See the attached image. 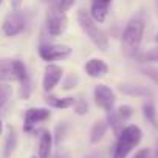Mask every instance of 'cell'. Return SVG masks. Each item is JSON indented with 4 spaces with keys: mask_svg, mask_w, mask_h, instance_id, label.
I'll return each mask as SVG.
<instances>
[{
    "mask_svg": "<svg viewBox=\"0 0 158 158\" xmlns=\"http://www.w3.org/2000/svg\"><path fill=\"white\" fill-rule=\"evenodd\" d=\"M16 81L20 84V96L28 98L31 93V81L27 65L20 59H0V82Z\"/></svg>",
    "mask_w": 158,
    "mask_h": 158,
    "instance_id": "6da1fadb",
    "label": "cell"
},
{
    "mask_svg": "<svg viewBox=\"0 0 158 158\" xmlns=\"http://www.w3.org/2000/svg\"><path fill=\"white\" fill-rule=\"evenodd\" d=\"M143 36H144V22L139 17H133L132 20H129L121 36L123 51L129 56H135L141 45Z\"/></svg>",
    "mask_w": 158,
    "mask_h": 158,
    "instance_id": "7a4b0ae2",
    "label": "cell"
},
{
    "mask_svg": "<svg viewBox=\"0 0 158 158\" xmlns=\"http://www.w3.org/2000/svg\"><path fill=\"white\" fill-rule=\"evenodd\" d=\"M143 139V132L138 126L130 124L123 129V132L118 135L116 146L113 149L112 158H127V155L141 143Z\"/></svg>",
    "mask_w": 158,
    "mask_h": 158,
    "instance_id": "3957f363",
    "label": "cell"
},
{
    "mask_svg": "<svg viewBox=\"0 0 158 158\" xmlns=\"http://www.w3.org/2000/svg\"><path fill=\"white\" fill-rule=\"evenodd\" d=\"M77 22H79V27L82 28V31L87 34V37H89L101 51H107V50H109V37H107L106 31L92 19L90 13H87V11H79V13H77Z\"/></svg>",
    "mask_w": 158,
    "mask_h": 158,
    "instance_id": "277c9868",
    "label": "cell"
},
{
    "mask_svg": "<svg viewBox=\"0 0 158 158\" xmlns=\"http://www.w3.org/2000/svg\"><path fill=\"white\" fill-rule=\"evenodd\" d=\"M45 25L51 36H60L62 33H65V30L68 27V17L64 11H60L56 6V3H53L47 11Z\"/></svg>",
    "mask_w": 158,
    "mask_h": 158,
    "instance_id": "5b68a950",
    "label": "cell"
},
{
    "mask_svg": "<svg viewBox=\"0 0 158 158\" xmlns=\"http://www.w3.org/2000/svg\"><path fill=\"white\" fill-rule=\"evenodd\" d=\"M71 48L68 45H62V44H42L37 50L39 56L45 60V62H57V60H64L67 57L71 56Z\"/></svg>",
    "mask_w": 158,
    "mask_h": 158,
    "instance_id": "8992f818",
    "label": "cell"
},
{
    "mask_svg": "<svg viewBox=\"0 0 158 158\" xmlns=\"http://www.w3.org/2000/svg\"><path fill=\"white\" fill-rule=\"evenodd\" d=\"M25 27H27V17L19 10H14L13 13H10L2 23V30H3L5 36H8V37L19 36L20 33H23Z\"/></svg>",
    "mask_w": 158,
    "mask_h": 158,
    "instance_id": "52a82bcc",
    "label": "cell"
},
{
    "mask_svg": "<svg viewBox=\"0 0 158 158\" xmlns=\"http://www.w3.org/2000/svg\"><path fill=\"white\" fill-rule=\"evenodd\" d=\"M93 98H95V102L99 109L106 110L107 113L113 110L115 107V102H116V96H115V92L104 85V84H99L95 87V92H93Z\"/></svg>",
    "mask_w": 158,
    "mask_h": 158,
    "instance_id": "ba28073f",
    "label": "cell"
},
{
    "mask_svg": "<svg viewBox=\"0 0 158 158\" xmlns=\"http://www.w3.org/2000/svg\"><path fill=\"white\" fill-rule=\"evenodd\" d=\"M50 116H51L50 109H45V107H31L23 115V129L27 132H33V129L37 124L50 119Z\"/></svg>",
    "mask_w": 158,
    "mask_h": 158,
    "instance_id": "9c48e42d",
    "label": "cell"
},
{
    "mask_svg": "<svg viewBox=\"0 0 158 158\" xmlns=\"http://www.w3.org/2000/svg\"><path fill=\"white\" fill-rule=\"evenodd\" d=\"M64 77V70L62 67L56 64H48L44 71V81H42V89L45 93H50Z\"/></svg>",
    "mask_w": 158,
    "mask_h": 158,
    "instance_id": "30bf717a",
    "label": "cell"
},
{
    "mask_svg": "<svg viewBox=\"0 0 158 158\" xmlns=\"http://www.w3.org/2000/svg\"><path fill=\"white\" fill-rule=\"evenodd\" d=\"M112 5V0H93L90 6V16L96 23H104L109 14V8Z\"/></svg>",
    "mask_w": 158,
    "mask_h": 158,
    "instance_id": "8fae6325",
    "label": "cell"
},
{
    "mask_svg": "<svg viewBox=\"0 0 158 158\" xmlns=\"http://www.w3.org/2000/svg\"><path fill=\"white\" fill-rule=\"evenodd\" d=\"M84 70H85V73H87L90 77H104V76L109 73V65H107L102 59L93 57V59H89V60L85 62Z\"/></svg>",
    "mask_w": 158,
    "mask_h": 158,
    "instance_id": "7c38bea8",
    "label": "cell"
},
{
    "mask_svg": "<svg viewBox=\"0 0 158 158\" xmlns=\"http://www.w3.org/2000/svg\"><path fill=\"white\" fill-rule=\"evenodd\" d=\"M53 152V135L48 130L40 132L39 146H37V158H51Z\"/></svg>",
    "mask_w": 158,
    "mask_h": 158,
    "instance_id": "4fadbf2b",
    "label": "cell"
},
{
    "mask_svg": "<svg viewBox=\"0 0 158 158\" xmlns=\"http://www.w3.org/2000/svg\"><path fill=\"white\" fill-rule=\"evenodd\" d=\"M119 90L124 95H130V96H152V92L147 87L143 85H136V84H121Z\"/></svg>",
    "mask_w": 158,
    "mask_h": 158,
    "instance_id": "5bb4252c",
    "label": "cell"
},
{
    "mask_svg": "<svg viewBox=\"0 0 158 158\" xmlns=\"http://www.w3.org/2000/svg\"><path fill=\"white\" fill-rule=\"evenodd\" d=\"M107 129H109L107 121H96V123L93 124L92 130H90V143H92V144L99 143V141L106 136Z\"/></svg>",
    "mask_w": 158,
    "mask_h": 158,
    "instance_id": "9a60e30c",
    "label": "cell"
},
{
    "mask_svg": "<svg viewBox=\"0 0 158 158\" xmlns=\"http://www.w3.org/2000/svg\"><path fill=\"white\" fill-rule=\"evenodd\" d=\"M76 102V99L73 96H67V98H59V96H53L50 95L47 98V104L50 107H54V109H70L73 107Z\"/></svg>",
    "mask_w": 158,
    "mask_h": 158,
    "instance_id": "2e32d148",
    "label": "cell"
},
{
    "mask_svg": "<svg viewBox=\"0 0 158 158\" xmlns=\"http://www.w3.org/2000/svg\"><path fill=\"white\" fill-rule=\"evenodd\" d=\"M124 119L123 118H119V115L116 113V110H112V112H109V116H107V124L112 127V130L115 132V135L118 136L121 132H123V129L126 127L124 126Z\"/></svg>",
    "mask_w": 158,
    "mask_h": 158,
    "instance_id": "e0dca14e",
    "label": "cell"
},
{
    "mask_svg": "<svg viewBox=\"0 0 158 158\" xmlns=\"http://www.w3.org/2000/svg\"><path fill=\"white\" fill-rule=\"evenodd\" d=\"M16 146H17V135H16V130L13 127H10L8 136H6V141H5V149H3V158H10L13 155Z\"/></svg>",
    "mask_w": 158,
    "mask_h": 158,
    "instance_id": "ac0fdd59",
    "label": "cell"
},
{
    "mask_svg": "<svg viewBox=\"0 0 158 158\" xmlns=\"http://www.w3.org/2000/svg\"><path fill=\"white\" fill-rule=\"evenodd\" d=\"M13 96V87L6 82H0V109H3Z\"/></svg>",
    "mask_w": 158,
    "mask_h": 158,
    "instance_id": "d6986e66",
    "label": "cell"
},
{
    "mask_svg": "<svg viewBox=\"0 0 158 158\" xmlns=\"http://www.w3.org/2000/svg\"><path fill=\"white\" fill-rule=\"evenodd\" d=\"M135 59H138L139 62H158V48H153V50H149L146 53H141V54H135L133 56Z\"/></svg>",
    "mask_w": 158,
    "mask_h": 158,
    "instance_id": "ffe728a7",
    "label": "cell"
},
{
    "mask_svg": "<svg viewBox=\"0 0 158 158\" xmlns=\"http://www.w3.org/2000/svg\"><path fill=\"white\" fill-rule=\"evenodd\" d=\"M143 113L152 126H156V112H155V107H153L152 102H146L143 106Z\"/></svg>",
    "mask_w": 158,
    "mask_h": 158,
    "instance_id": "44dd1931",
    "label": "cell"
},
{
    "mask_svg": "<svg viewBox=\"0 0 158 158\" xmlns=\"http://www.w3.org/2000/svg\"><path fill=\"white\" fill-rule=\"evenodd\" d=\"M116 113L119 115V118H123L124 121H127V119L133 115V109H132L130 106L124 104V106H119V107L116 109Z\"/></svg>",
    "mask_w": 158,
    "mask_h": 158,
    "instance_id": "7402d4cb",
    "label": "cell"
},
{
    "mask_svg": "<svg viewBox=\"0 0 158 158\" xmlns=\"http://www.w3.org/2000/svg\"><path fill=\"white\" fill-rule=\"evenodd\" d=\"M73 107H74V110H76L77 115H85L89 112V104L84 99H76V102H74Z\"/></svg>",
    "mask_w": 158,
    "mask_h": 158,
    "instance_id": "603a6c76",
    "label": "cell"
},
{
    "mask_svg": "<svg viewBox=\"0 0 158 158\" xmlns=\"http://www.w3.org/2000/svg\"><path fill=\"white\" fill-rule=\"evenodd\" d=\"M141 70H143V73H146V76H149L158 84V67H143Z\"/></svg>",
    "mask_w": 158,
    "mask_h": 158,
    "instance_id": "cb8c5ba5",
    "label": "cell"
},
{
    "mask_svg": "<svg viewBox=\"0 0 158 158\" xmlns=\"http://www.w3.org/2000/svg\"><path fill=\"white\" fill-rule=\"evenodd\" d=\"M74 2H76V0H57V2H56V6H57L60 11L67 13L70 8H73Z\"/></svg>",
    "mask_w": 158,
    "mask_h": 158,
    "instance_id": "d4e9b609",
    "label": "cell"
},
{
    "mask_svg": "<svg viewBox=\"0 0 158 158\" xmlns=\"http://www.w3.org/2000/svg\"><path fill=\"white\" fill-rule=\"evenodd\" d=\"M76 84H77V76H74V74H68L67 79L64 81V85H62V87H64L65 90H70V89H73Z\"/></svg>",
    "mask_w": 158,
    "mask_h": 158,
    "instance_id": "484cf974",
    "label": "cell"
},
{
    "mask_svg": "<svg viewBox=\"0 0 158 158\" xmlns=\"http://www.w3.org/2000/svg\"><path fill=\"white\" fill-rule=\"evenodd\" d=\"M150 156H152L150 149H141V150H138V152L133 155V158H150Z\"/></svg>",
    "mask_w": 158,
    "mask_h": 158,
    "instance_id": "4316f807",
    "label": "cell"
},
{
    "mask_svg": "<svg viewBox=\"0 0 158 158\" xmlns=\"http://www.w3.org/2000/svg\"><path fill=\"white\" fill-rule=\"evenodd\" d=\"M22 2H23V0H11V6H13V10H19L20 5H22Z\"/></svg>",
    "mask_w": 158,
    "mask_h": 158,
    "instance_id": "83f0119b",
    "label": "cell"
},
{
    "mask_svg": "<svg viewBox=\"0 0 158 158\" xmlns=\"http://www.w3.org/2000/svg\"><path fill=\"white\" fill-rule=\"evenodd\" d=\"M53 158H70V155H68L67 152H57Z\"/></svg>",
    "mask_w": 158,
    "mask_h": 158,
    "instance_id": "f1b7e54d",
    "label": "cell"
},
{
    "mask_svg": "<svg viewBox=\"0 0 158 158\" xmlns=\"http://www.w3.org/2000/svg\"><path fill=\"white\" fill-rule=\"evenodd\" d=\"M2 132H3V123H2V119H0V135H2Z\"/></svg>",
    "mask_w": 158,
    "mask_h": 158,
    "instance_id": "f546056e",
    "label": "cell"
},
{
    "mask_svg": "<svg viewBox=\"0 0 158 158\" xmlns=\"http://www.w3.org/2000/svg\"><path fill=\"white\" fill-rule=\"evenodd\" d=\"M155 13L158 14V0H155Z\"/></svg>",
    "mask_w": 158,
    "mask_h": 158,
    "instance_id": "4dcf8cb0",
    "label": "cell"
},
{
    "mask_svg": "<svg viewBox=\"0 0 158 158\" xmlns=\"http://www.w3.org/2000/svg\"><path fill=\"white\" fill-rule=\"evenodd\" d=\"M45 2H53V0H45Z\"/></svg>",
    "mask_w": 158,
    "mask_h": 158,
    "instance_id": "1f68e13d",
    "label": "cell"
},
{
    "mask_svg": "<svg viewBox=\"0 0 158 158\" xmlns=\"http://www.w3.org/2000/svg\"><path fill=\"white\" fill-rule=\"evenodd\" d=\"M2 2H3V0H0V5H2Z\"/></svg>",
    "mask_w": 158,
    "mask_h": 158,
    "instance_id": "d6a6232c",
    "label": "cell"
},
{
    "mask_svg": "<svg viewBox=\"0 0 158 158\" xmlns=\"http://www.w3.org/2000/svg\"><path fill=\"white\" fill-rule=\"evenodd\" d=\"M156 42H158V34H156Z\"/></svg>",
    "mask_w": 158,
    "mask_h": 158,
    "instance_id": "836d02e7",
    "label": "cell"
},
{
    "mask_svg": "<svg viewBox=\"0 0 158 158\" xmlns=\"http://www.w3.org/2000/svg\"><path fill=\"white\" fill-rule=\"evenodd\" d=\"M150 158H156V156H150Z\"/></svg>",
    "mask_w": 158,
    "mask_h": 158,
    "instance_id": "e575fe53",
    "label": "cell"
},
{
    "mask_svg": "<svg viewBox=\"0 0 158 158\" xmlns=\"http://www.w3.org/2000/svg\"><path fill=\"white\" fill-rule=\"evenodd\" d=\"M33 158H37V156H33Z\"/></svg>",
    "mask_w": 158,
    "mask_h": 158,
    "instance_id": "d590c367",
    "label": "cell"
}]
</instances>
